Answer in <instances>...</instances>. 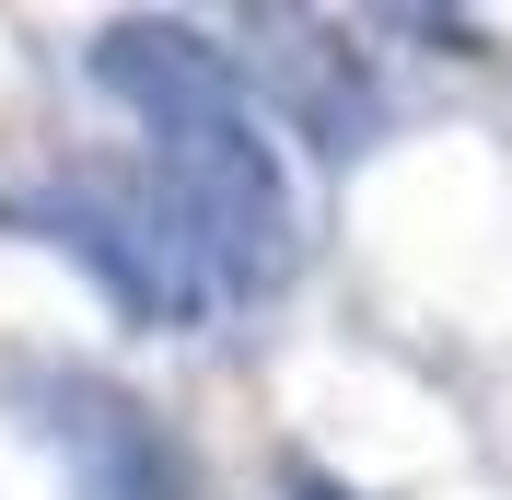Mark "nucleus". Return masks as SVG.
Wrapping results in <instances>:
<instances>
[{
    "mask_svg": "<svg viewBox=\"0 0 512 500\" xmlns=\"http://www.w3.org/2000/svg\"><path fill=\"white\" fill-rule=\"evenodd\" d=\"M0 221L24 233V245L70 256L82 280L105 291V303L128 314V326H152V338H187V326H210V268H198L187 221L163 210L152 163L140 175H105V163H82V175H47V187H12L0 198Z\"/></svg>",
    "mask_w": 512,
    "mask_h": 500,
    "instance_id": "f257e3e1",
    "label": "nucleus"
},
{
    "mask_svg": "<svg viewBox=\"0 0 512 500\" xmlns=\"http://www.w3.org/2000/svg\"><path fill=\"white\" fill-rule=\"evenodd\" d=\"M152 187L163 210L187 221L198 268L222 303H256V291L291 280V256H303V210H291V163L268 140L256 105H210V117H175L152 128Z\"/></svg>",
    "mask_w": 512,
    "mask_h": 500,
    "instance_id": "f03ea898",
    "label": "nucleus"
},
{
    "mask_svg": "<svg viewBox=\"0 0 512 500\" xmlns=\"http://www.w3.org/2000/svg\"><path fill=\"white\" fill-rule=\"evenodd\" d=\"M233 70H245L256 117L291 128V140H315L326 163H350L384 128L373 59H361L350 24H326V12H245V24H233Z\"/></svg>",
    "mask_w": 512,
    "mask_h": 500,
    "instance_id": "7ed1b4c3",
    "label": "nucleus"
},
{
    "mask_svg": "<svg viewBox=\"0 0 512 500\" xmlns=\"http://www.w3.org/2000/svg\"><path fill=\"white\" fill-rule=\"evenodd\" d=\"M24 419H35V442L59 454L70 500H198L175 431H163L128 384H105V373H24Z\"/></svg>",
    "mask_w": 512,
    "mask_h": 500,
    "instance_id": "20e7f679",
    "label": "nucleus"
},
{
    "mask_svg": "<svg viewBox=\"0 0 512 500\" xmlns=\"http://www.w3.org/2000/svg\"><path fill=\"white\" fill-rule=\"evenodd\" d=\"M94 94H117L140 117V140L175 117H210V105H245V70H233L222 35L198 24H152V12H128V24L94 35Z\"/></svg>",
    "mask_w": 512,
    "mask_h": 500,
    "instance_id": "39448f33",
    "label": "nucleus"
},
{
    "mask_svg": "<svg viewBox=\"0 0 512 500\" xmlns=\"http://www.w3.org/2000/svg\"><path fill=\"white\" fill-rule=\"evenodd\" d=\"M291 500H350L338 477H315V466H291Z\"/></svg>",
    "mask_w": 512,
    "mask_h": 500,
    "instance_id": "423d86ee",
    "label": "nucleus"
}]
</instances>
